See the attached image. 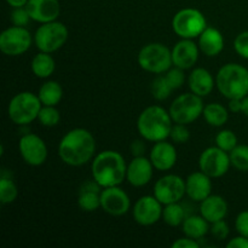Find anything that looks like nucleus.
Wrapping results in <instances>:
<instances>
[{
  "label": "nucleus",
  "mask_w": 248,
  "mask_h": 248,
  "mask_svg": "<svg viewBox=\"0 0 248 248\" xmlns=\"http://www.w3.org/2000/svg\"><path fill=\"white\" fill-rule=\"evenodd\" d=\"M198 45L203 55L215 57L224 50V38L217 28L207 27L199 36Z\"/></svg>",
  "instance_id": "obj_23"
},
{
  "label": "nucleus",
  "mask_w": 248,
  "mask_h": 248,
  "mask_svg": "<svg viewBox=\"0 0 248 248\" xmlns=\"http://www.w3.org/2000/svg\"><path fill=\"white\" fill-rule=\"evenodd\" d=\"M186 194V181L177 174H166L154 186V196L164 206L179 202Z\"/></svg>",
  "instance_id": "obj_13"
},
{
  "label": "nucleus",
  "mask_w": 248,
  "mask_h": 248,
  "mask_svg": "<svg viewBox=\"0 0 248 248\" xmlns=\"http://www.w3.org/2000/svg\"><path fill=\"white\" fill-rule=\"evenodd\" d=\"M202 115L208 125L213 126V127H220L227 124L228 119H229V111L223 104L210 103L205 106Z\"/></svg>",
  "instance_id": "obj_28"
},
{
  "label": "nucleus",
  "mask_w": 248,
  "mask_h": 248,
  "mask_svg": "<svg viewBox=\"0 0 248 248\" xmlns=\"http://www.w3.org/2000/svg\"><path fill=\"white\" fill-rule=\"evenodd\" d=\"M144 152H145L144 142L140 140H133L132 144H131V153H132L133 156H144Z\"/></svg>",
  "instance_id": "obj_43"
},
{
  "label": "nucleus",
  "mask_w": 248,
  "mask_h": 248,
  "mask_svg": "<svg viewBox=\"0 0 248 248\" xmlns=\"http://www.w3.org/2000/svg\"><path fill=\"white\" fill-rule=\"evenodd\" d=\"M165 78L169 81L170 86L172 90H178L183 86L184 81H186V75H184V70L178 67L170 68L166 73H165Z\"/></svg>",
  "instance_id": "obj_35"
},
{
  "label": "nucleus",
  "mask_w": 248,
  "mask_h": 248,
  "mask_svg": "<svg viewBox=\"0 0 248 248\" xmlns=\"http://www.w3.org/2000/svg\"><path fill=\"white\" fill-rule=\"evenodd\" d=\"M96 140L89 130L73 128L65 133L58 144V155L65 165L80 167L93 160Z\"/></svg>",
  "instance_id": "obj_1"
},
{
  "label": "nucleus",
  "mask_w": 248,
  "mask_h": 248,
  "mask_svg": "<svg viewBox=\"0 0 248 248\" xmlns=\"http://www.w3.org/2000/svg\"><path fill=\"white\" fill-rule=\"evenodd\" d=\"M18 149L23 161L29 166H41L47 160V145L43 138L35 133L29 132L22 136L18 143Z\"/></svg>",
  "instance_id": "obj_12"
},
{
  "label": "nucleus",
  "mask_w": 248,
  "mask_h": 248,
  "mask_svg": "<svg viewBox=\"0 0 248 248\" xmlns=\"http://www.w3.org/2000/svg\"><path fill=\"white\" fill-rule=\"evenodd\" d=\"M210 232L212 234V236L215 237L216 240L223 241V240H227L230 234L229 225L227 224V222H225L224 219L218 220V222H215L211 224Z\"/></svg>",
  "instance_id": "obj_37"
},
{
  "label": "nucleus",
  "mask_w": 248,
  "mask_h": 248,
  "mask_svg": "<svg viewBox=\"0 0 248 248\" xmlns=\"http://www.w3.org/2000/svg\"><path fill=\"white\" fill-rule=\"evenodd\" d=\"M216 86L227 99H242L248 94V69L237 63H227L216 75Z\"/></svg>",
  "instance_id": "obj_4"
},
{
  "label": "nucleus",
  "mask_w": 248,
  "mask_h": 248,
  "mask_svg": "<svg viewBox=\"0 0 248 248\" xmlns=\"http://www.w3.org/2000/svg\"><path fill=\"white\" fill-rule=\"evenodd\" d=\"M170 138L174 144H184L190 140V132H189L186 125L174 123L172 126L171 133H170Z\"/></svg>",
  "instance_id": "obj_36"
},
{
  "label": "nucleus",
  "mask_w": 248,
  "mask_h": 248,
  "mask_svg": "<svg viewBox=\"0 0 248 248\" xmlns=\"http://www.w3.org/2000/svg\"><path fill=\"white\" fill-rule=\"evenodd\" d=\"M232 161L229 153L216 147H210L201 153L199 157V167L200 171L207 174L211 178H220L228 173Z\"/></svg>",
  "instance_id": "obj_11"
},
{
  "label": "nucleus",
  "mask_w": 248,
  "mask_h": 248,
  "mask_svg": "<svg viewBox=\"0 0 248 248\" xmlns=\"http://www.w3.org/2000/svg\"><path fill=\"white\" fill-rule=\"evenodd\" d=\"M241 113H244L245 115L248 116V94L246 97H244V98H242V111Z\"/></svg>",
  "instance_id": "obj_46"
},
{
  "label": "nucleus",
  "mask_w": 248,
  "mask_h": 248,
  "mask_svg": "<svg viewBox=\"0 0 248 248\" xmlns=\"http://www.w3.org/2000/svg\"><path fill=\"white\" fill-rule=\"evenodd\" d=\"M207 28L206 17L200 10L186 7L177 12L172 19V29L182 39H195Z\"/></svg>",
  "instance_id": "obj_8"
},
{
  "label": "nucleus",
  "mask_w": 248,
  "mask_h": 248,
  "mask_svg": "<svg viewBox=\"0 0 248 248\" xmlns=\"http://www.w3.org/2000/svg\"><path fill=\"white\" fill-rule=\"evenodd\" d=\"M137 61L143 70L153 74L166 73L173 65L171 50L160 43H150L143 46L138 52Z\"/></svg>",
  "instance_id": "obj_6"
},
{
  "label": "nucleus",
  "mask_w": 248,
  "mask_h": 248,
  "mask_svg": "<svg viewBox=\"0 0 248 248\" xmlns=\"http://www.w3.org/2000/svg\"><path fill=\"white\" fill-rule=\"evenodd\" d=\"M234 48L240 57L248 60V31L237 34L234 40Z\"/></svg>",
  "instance_id": "obj_38"
},
{
  "label": "nucleus",
  "mask_w": 248,
  "mask_h": 248,
  "mask_svg": "<svg viewBox=\"0 0 248 248\" xmlns=\"http://www.w3.org/2000/svg\"><path fill=\"white\" fill-rule=\"evenodd\" d=\"M172 247L173 248H199L200 245H199L198 240L191 239V237L186 236V239H178L172 244Z\"/></svg>",
  "instance_id": "obj_41"
},
{
  "label": "nucleus",
  "mask_w": 248,
  "mask_h": 248,
  "mask_svg": "<svg viewBox=\"0 0 248 248\" xmlns=\"http://www.w3.org/2000/svg\"><path fill=\"white\" fill-rule=\"evenodd\" d=\"M186 218V211H184V207L179 202L165 205L164 210H162V220L169 227H179V225L183 224Z\"/></svg>",
  "instance_id": "obj_29"
},
{
  "label": "nucleus",
  "mask_w": 248,
  "mask_h": 248,
  "mask_svg": "<svg viewBox=\"0 0 248 248\" xmlns=\"http://www.w3.org/2000/svg\"><path fill=\"white\" fill-rule=\"evenodd\" d=\"M211 177L202 171L193 172L186 179V195L195 202H201L212 193V181Z\"/></svg>",
  "instance_id": "obj_20"
},
{
  "label": "nucleus",
  "mask_w": 248,
  "mask_h": 248,
  "mask_svg": "<svg viewBox=\"0 0 248 248\" xmlns=\"http://www.w3.org/2000/svg\"><path fill=\"white\" fill-rule=\"evenodd\" d=\"M101 208L113 217H121L130 211V196L119 186L102 188Z\"/></svg>",
  "instance_id": "obj_15"
},
{
  "label": "nucleus",
  "mask_w": 248,
  "mask_h": 248,
  "mask_svg": "<svg viewBox=\"0 0 248 248\" xmlns=\"http://www.w3.org/2000/svg\"><path fill=\"white\" fill-rule=\"evenodd\" d=\"M101 188L96 181H87L80 186L78 205L85 212H94L101 207Z\"/></svg>",
  "instance_id": "obj_22"
},
{
  "label": "nucleus",
  "mask_w": 248,
  "mask_h": 248,
  "mask_svg": "<svg viewBox=\"0 0 248 248\" xmlns=\"http://www.w3.org/2000/svg\"><path fill=\"white\" fill-rule=\"evenodd\" d=\"M61 120V114L56 107L43 106L38 115V121L45 127H53L58 125Z\"/></svg>",
  "instance_id": "obj_33"
},
{
  "label": "nucleus",
  "mask_w": 248,
  "mask_h": 248,
  "mask_svg": "<svg viewBox=\"0 0 248 248\" xmlns=\"http://www.w3.org/2000/svg\"><path fill=\"white\" fill-rule=\"evenodd\" d=\"M162 203L154 195L142 196L132 208L133 219L142 227H150L162 219Z\"/></svg>",
  "instance_id": "obj_14"
},
{
  "label": "nucleus",
  "mask_w": 248,
  "mask_h": 248,
  "mask_svg": "<svg viewBox=\"0 0 248 248\" xmlns=\"http://www.w3.org/2000/svg\"><path fill=\"white\" fill-rule=\"evenodd\" d=\"M18 196V188L10 177H1L0 179V202L2 205H10Z\"/></svg>",
  "instance_id": "obj_30"
},
{
  "label": "nucleus",
  "mask_w": 248,
  "mask_h": 248,
  "mask_svg": "<svg viewBox=\"0 0 248 248\" xmlns=\"http://www.w3.org/2000/svg\"><path fill=\"white\" fill-rule=\"evenodd\" d=\"M173 120L170 111L160 106H150L140 114L137 130L140 137L148 142H160L170 138Z\"/></svg>",
  "instance_id": "obj_3"
},
{
  "label": "nucleus",
  "mask_w": 248,
  "mask_h": 248,
  "mask_svg": "<svg viewBox=\"0 0 248 248\" xmlns=\"http://www.w3.org/2000/svg\"><path fill=\"white\" fill-rule=\"evenodd\" d=\"M188 84L193 93L200 97H206L215 89L216 79H213L212 74L205 68H195L189 74Z\"/></svg>",
  "instance_id": "obj_24"
},
{
  "label": "nucleus",
  "mask_w": 248,
  "mask_h": 248,
  "mask_svg": "<svg viewBox=\"0 0 248 248\" xmlns=\"http://www.w3.org/2000/svg\"><path fill=\"white\" fill-rule=\"evenodd\" d=\"M232 166L237 171L247 172L248 171V145L237 144L232 152L229 153Z\"/></svg>",
  "instance_id": "obj_31"
},
{
  "label": "nucleus",
  "mask_w": 248,
  "mask_h": 248,
  "mask_svg": "<svg viewBox=\"0 0 248 248\" xmlns=\"http://www.w3.org/2000/svg\"><path fill=\"white\" fill-rule=\"evenodd\" d=\"M34 38L26 27L12 26L0 34V51L6 56H21L31 48Z\"/></svg>",
  "instance_id": "obj_10"
},
{
  "label": "nucleus",
  "mask_w": 248,
  "mask_h": 248,
  "mask_svg": "<svg viewBox=\"0 0 248 248\" xmlns=\"http://www.w3.org/2000/svg\"><path fill=\"white\" fill-rule=\"evenodd\" d=\"M200 215L210 224L222 220L228 215V202L220 195H212L200 202Z\"/></svg>",
  "instance_id": "obj_21"
},
{
  "label": "nucleus",
  "mask_w": 248,
  "mask_h": 248,
  "mask_svg": "<svg viewBox=\"0 0 248 248\" xmlns=\"http://www.w3.org/2000/svg\"><path fill=\"white\" fill-rule=\"evenodd\" d=\"M149 159L157 171H170L177 162V150L173 143L160 140L152 148Z\"/></svg>",
  "instance_id": "obj_19"
},
{
  "label": "nucleus",
  "mask_w": 248,
  "mask_h": 248,
  "mask_svg": "<svg viewBox=\"0 0 248 248\" xmlns=\"http://www.w3.org/2000/svg\"><path fill=\"white\" fill-rule=\"evenodd\" d=\"M184 235L191 239L200 240L210 232V223L202 216H189L182 224Z\"/></svg>",
  "instance_id": "obj_26"
},
{
  "label": "nucleus",
  "mask_w": 248,
  "mask_h": 248,
  "mask_svg": "<svg viewBox=\"0 0 248 248\" xmlns=\"http://www.w3.org/2000/svg\"><path fill=\"white\" fill-rule=\"evenodd\" d=\"M126 171L127 165L125 159L115 150H104L92 160V179L102 188L120 186L126 179Z\"/></svg>",
  "instance_id": "obj_2"
},
{
  "label": "nucleus",
  "mask_w": 248,
  "mask_h": 248,
  "mask_svg": "<svg viewBox=\"0 0 248 248\" xmlns=\"http://www.w3.org/2000/svg\"><path fill=\"white\" fill-rule=\"evenodd\" d=\"M26 9L31 18L41 24L57 21L61 14L58 0H28Z\"/></svg>",
  "instance_id": "obj_18"
},
{
  "label": "nucleus",
  "mask_w": 248,
  "mask_h": 248,
  "mask_svg": "<svg viewBox=\"0 0 248 248\" xmlns=\"http://www.w3.org/2000/svg\"><path fill=\"white\" fill-rule=\"evenodd\" d=\"M31 16H29V12L27 11L26 6L23 7H14L11 12V21L14 23V26H19V27H26L27 24L31 21Z\"/></svg>",
  "instance_id": "obj_39"
},
{
  "label": "nucleus",
  "mask_w": 248,
  "mask_h": 248,
  "mask_svg": "<svg viewBox=\"0 0 248 248\" xmlns=\"http://www.w3.org/2000/svg\"><path fill=\"white\" fill-rule=\"evenodd\" d=\"M235 229L239 235L248 237V210L242 211L235 219Z\"/></svg>",
  "instance_id": "obj_40"
},
{
  "label": "nucleus",
  "mask_w": 248,
  "mask_h": 248,
  "mask_svg": "<svg viewBox=\"0 0 248 248\" xmlns=\"http://www.w3.org/2000/svg\"><path fill=\"white\" fill-rule=\"evenodd\" d=\"M154 173V166L149 157L133 156L127 165L126 179L128 183L136 188H140L150 183Z\"/></svg>",
  "instance_id": "obj_16"
},
{
  "label": "nucleus",
  "mask_w": 248,
  "mask_h": 248,
  "mask_svg": "<svg viewBox=\"0 0 248 248\" xmlns=\"http://www.w3.org/2000/svg\"><path fill=\"white\" fill-rule=\"evenodd\" d=\"M203 108L202 97L189 92L179 94L171 103L169 111L173 123L189 125L202 115Z\"/></svg>",
  "instance_id": "obj_9"
},
{
  "label": "nucleus",
  "mask_w": 248,
  "mask_h": 248,
  "mask_svg": "<svg viewBox=\"0 0 248 248\" xmlns=\"http://www.w3.org/2000/svg\"><path fill=\"white\" fill-rule=\"evenodd\" d=\"M216 145L224 152L230 153L237 145V137L232 130H223L216 136Z\"/></svg>",
  "instance_id": "obj_34"
},
{
  "label": "nucleus",
  "mask_w": 248,
  "mask_h": 248,
  "mask_svg": "<svg viewBox=\"0 0 248 248\" xmlns=\"http://www.w3.org/2000/svg\"><path fill=\"white\" fill-rule=\"evenodd\" d=\"M31 72L39 79H47L55 73L56 62L51 53L39 52L31 60Z\"/></svg>",
  "instance_id": "obj_25"
},
{
  "label": "nucleus",
  "mask_w": 248,
  "mask_h": 248,
  "mask_svg": "<svg viewBox=\"0 0 248 248\" xmlns=\"http://www.w3.org/2000/svg\"><path fill=\"white\" fill-rule=\"evenodd\" d=\"M228 108L232 113H241L242 111V99L240 98H232L229 99V104Z\"/></svg>",
  "instance_id": "obj_44"
},
{
  "label": "nucleus",
  "mask_w": 248,
  "mask_h": 248,
  "mask_svg": "<svg viewBox=\"0 0 248 248\" xmlns=\"http://www.w3.org/2000/svg\"><path fill=\"white\" fill-rule=\"evenodd\" d=\"M38 96L43 106L56 107L62 99L63 89L60 82L55 81V80H48L41 85Z\"/></svg>",
  "instance_id": "obj_27"
},
{
  "label": "nucleus",
  "mask_w": 248,
  "mask_h": 248,
  "mask_svg": "<svg viewBox=\"0 0 248 248\" xmlns=\"http://www.w3.org/2000/svg\"><path fill=\"white\" fill-rule=\"evenodd\" d=\"M173 91L172 87L170 86L169 81L166 80L165 75H159L153 80L152 85H150V92H152L153 97L157 101H165L170 97L171 92Z\"/></svg>",
  "instance_id": "obj_32"
},
{
  "label": "nucleus",
  "mask_w": 248,
  "mask_h": 248,
  "mask_svg": "<svg viewBox=\"0 0 248 248\" xmlns=\"http://www.w3.org/2000/svg\"><path fill=\"white\" fill-rule=\"evenodd\" d=\"M227 248H248V237L239 235V236L229 240Z\"/></svg>",
  "instance_id": "obj_42"
},
{
  "label": "nucleus",
  "mask_w": 248,
  "mask_h": 248,
  "mask_svg": "<svg viewBox=\"0 0 248 248\" xmlns=\"http://www.w3.org/2000/svg\"><path fill=\"white\" fill-rule=\"evenodd\" d=\"M11 7H23L26 6L28 0H5Z\"/></svg>",
  "instance_id": "obj_45"
},
{
  "label": "nucleus",
  "mask_w": 248,
  "mask_h": 248,
  "mask_svg": "<svg viewBox=\"0 0 248 248\" xmlns=\"http://www.w3.org/2000/svg\"><path fill=\"white\" fill-rule=\"evenodd\" d=\"M69 36L68 28L58 21L43 23L34 34V44L41 52L52 53L65 45Z\"/></svg>",
  "instance_id": "obj_7"
},
{
  "label": "nucleus",
  "mask_w": 248,
  "mask_h": 248,
  "mask_svg": "<svg viewBox=\"0 0 248 248\" xmlns=\"http://www.w3.org/2000/svg\"><path fill=\"white\" fill-rule=\"evenodd\" d=\"M171 52L172 63L174 67L186 70L196 64L199 60V53L201 51L198 44L194 43L193 39H182L173 46Z\"/></svg>",
  "instance_id": "obj_17"
},
{
  "label": "nucleus",
  "mask_w": 248,
  "mask_h": 248,
  "mask_svg": "<svg viewBox=\"0 0 248 248\" xmlns=\"http://www.w3.org/2000/svg\"><path fill=\"white\" fill-rule=\"evenodd\" d=\"M43 103L38 94L23 91L12 97L7 107L10 120L19 126H27L34 120H38L39 111Z\"/></svg>",
  "instance_id": "obj_5"
}]
</instances>
